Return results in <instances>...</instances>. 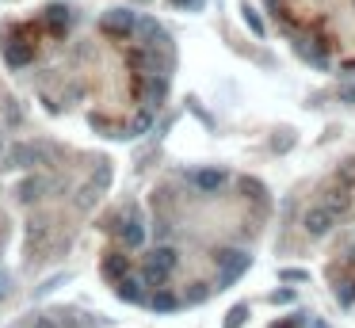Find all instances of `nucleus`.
<instances>
[{
	"mask_svg": "<svg viewBox=\"0 0 355 328\" xmlns=\"http://www.w3.org/2000/svg\"><path fill=\"white\" fill-rule=\"evenodd\" d=\"M340 225H355V161L340 164L306 210L310 233H329Z\"/></svg>",
	"mask_w": 355,
	"mask_h": 328,
	"instance_id": "nucleus-4",
	"label": "nucleus"
},
{
	"mask_svg": "<svg viewBox=\"0 0 355 328\" xmlns=\"http://www.w3.org/2000/svg\"><path fill=\"white\" fill-rule=\"evenodd\" d=\"M23 328H88V325L77 320L73 313H39V317H31Z\"/></svg>",
	"mask_w": 355,
	"mask_h": 328,
	"instance_id": "nucleus-6",
	"label": "nucleus"
},
{
	"mask_svg": "<svg viewBox=\"0 0 355 328\" xmlns=\"http://www.w3.org/2000/svg\"><path fill=\"white\" fill-rule=\"evenodd\" d=\"M153 4H191V0H153Z\"/></svg>",
	"mask_w": 355,
	"mask_h": 328,
	"instance_id": "nucleus-9",
	"label": "nucleus"
},
{
	"mask_svg": "<svg viewBox=\"0 0 355 328\" xmlns=\"http://www.w3.org/2000/svg\"><path fill=\"white\" fill-rule=\"evenodd\" d=\"M267 328H325V325H317L314 317H306V313H294V317H283V320H275V325H267Z\"/></svg>",
	"mask_w": 355,
	"mask_h": 328,
	"instance_id": "nucleus-7",
	"label": "nucleus"
},
{
	"mask_svg": "<svg viewBox=\"0 0 355 328\" xmlns=\"http://www.w3.org/2000/svg\"><path fill=\"white\" fill-rule=\"evenodd\" d=\"M329 279H332V290H336L340 302H344L347 309H355V248H352V252H344L336 263H332Z\"/></svg>",
	"mask_w": 355,
	"mask_h": 328,
	"instance_id": "nucleus-5",
	"label": "nucleus"
},
{
	"mask_svg": "<svg viewBox=\"0 0 355 328\" xmlns=\"http://www.w3.org/2000/svg\"><path fill=\"white\" fill-rule=\"evenodd\" d=\"M279 31L317 69L355 73V0H264Z\"/></svg>",
	"mask_w": 355,
	"mask_h": 328,
	"instance_id": "nucleus-3",
	"label": "nucleus"
},
{
	"mask_svg": "<svg viewBox=\"0 0 355 328\" xmlns=\"http://www.w3.org/2000/svg\"><path fill=\"white\" fill-rule=\"evenodd\" d=\"M4 240H8V218H4V210H0V248H4Z\"/></svg>",
	"mask_w": 355,
	"mask_h": 328,
	"instance_id": "nucleus-8",
	"label": "nucleus"
},
{
	"mask_svg": "<svg viewBox=\"0 0 355 328\" xmlns=\"http://www.w3.org/2000/svg\"><path fill=\"white\" fill-rule=\"evenodd\" d=\"M168 42L157 23L130 12L69 23L46 58L23 73L46 111L77 115L103 138L141 134L168 92Z\"/></svg>",
	"mask_w": 355,
	"mask_h": 328,
	"instance_id": "nucleus-2",
	"label": "nucleus"
},
{
	"mask_svg": "<svg viewBox=\"0 0 355 328\" xmlns=\"http://www.w3.org/2000/svg\"><path fill=\"white\" fill-rule=\"evenodd\" d=\"M264 222L267 191L245 176H168L145 206L115 214L103 275L126 302L183 309L237 279Z\"/></svg>",
	"mask_w": 355,
	"mask_h": 328,
	"instance_id": "nucleus-1",
	"label": "nucleus"
}]
</instances>
